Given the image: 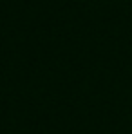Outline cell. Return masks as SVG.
Returning <instances> with one entry per match:
<instances>
[]
</instances>
